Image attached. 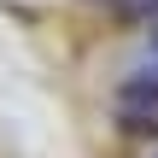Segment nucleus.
<instances>
[{
	"label": "nucleus",
	"mask_w": 158,
	"mask_h": 158,
	"mask_svg": "<svg viewBox=\"0 0 158 158\" xmlns=\"http://www.w3.org/2000/svg\"><path fill=\"white\" fill-rule=\"evenodd\" d=\"M117 123L123 129H152L158 123V76H129L117 88Z\"/></svg>",
	"instance_id": "nucleus-1"
},
{
	"label": "nucleus",
	"mask_w": 158,
	"mask_h": 158,
	"mask_svg": "<svg viewBox=\"0 0 158 158\" xmlns=\"http://www.w3.org/2000/svg\"><path fill=\"white\" fill-rule=\"evenodd\" d=\"M147 53H152V70H158V29H152V41H147Z\"/></svg>",
	"instance_id": "nucleus-2"
},
{
	"label": "nucleus",
	"mask_w": 158,
	"mask_h": 158,
	"mask_svg": "<svg viewBox=\"0 0 158 158\" xmlns=\"http://www.w3.org/2000/svg\"><path fill=\"white\" fill-rule=\"evenodd\" d=\"M106 6H111V0H106Z\"/></svg>",
	"instance_id": "nucleus-3"
}]
</instances>
